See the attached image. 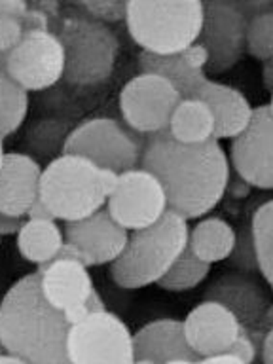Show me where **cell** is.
Returning <instances> with one entry per match:
<instances>
[{
    "label": "cell",
    "mask_w": 273,
    "mask_h": 364,
    "mask_svg": "<svg viewBox=\"0 0 273 364\" xmlns=\"http://www.w3.org/2000/svg\"><path fill=\"white\" fill-rule=\"evenodd\" d=\"M141 167L164 184L169 210L186 220L209 215L224 198L232 176L220 141L182 144L169 131L146 136Z\"/></svg>",
    "instance_id": "1"
},
{
    "label": "cell",
    "mask_w": 273,
    "mask_h": 364,
    "mask_svg": "<svg viewBox=\"0 0 273 364\" xmlns=\"http://www.w3.org/2000/svg\"><path fill=\"white\" fill-rule=\"evenodd\" d=\"M67 315L46 300L38 272L11 284L0 301V343L27 364H70Z\"/></svg>",
    "instance_id": "2"
},
{
    "label": "cell",
    "mask_w": 273,
    "mask_h": 364,
    "mask_svg": "<svg viewBox=\"0 0 273 364\" xmlns=\"http://www.w3.org/2000/svg\"><path fill=\"white\" fill-rule=\"evenodd\" d=\"M188 235L186 218L167 209L156 224L129 233L124 252L110 264V277L125 290L158 284L188 249Z\"/></svg>",
    "instance_id": "3"
},
{
    "label": "cell",
    "mask_w": 273,
    "mask_h": 364,
    "mask_svg": "<svg viewBox=\"0 0 273 364\" xmlns=\"http://www.w3.org/2000/svg\"><path fill=\"white\" fill-rule=\"evenodd\" d=\"M116 181V173L97 167L90 159L61 154L42 171L40 199L55 220L76 222L107 207Z\"/></svg>",
    "instance_id": "4"
},
{
    "label": "cell",
    "mask_w": 273,
    "mask_h": 364,
    "mask_svg": "<svg viewBox=\"0 0 273 364\" xmlns=\"http://www.w3.org/2000/svg\"><path fill=\"white\" fill-rule=\"evenodd\" d=\"M125 25L142 51L154 55H175L199 40L203 27V2L131 0L127 2Z\"/></svg>",
    "instance_id": "5"
},
{
    "label": "cell",
    "mask_w": 273,
    "mask_h": 364,
    "mask_svg": "<svg viewBox=\"0 0 273 364\" xmlns=\"http://www.w3.org/2000/svg\"><path fill=\"white\" fill-rule=\"evenodd\" d=\"M65 48V80L74 85L107 82L118 57V38L108 25L90 16H67L59 25Z\"/></svg>",
    "instance_id": "6"
},
{
    "label": "cell",
    "mask_w": 273,
    "mask_h": 364,
    "mask_svg": "<svg viewBox=\"0 0 273 364\" xmlns=\"http://www.w3.org/2000/svg\"><path fill=\"white\" fill-rule=\"evenodd\" d=\"M142 135L114 118H91L76 125L63 144V154L90 159L101 169L116 175L141 167Z\"/></svg>",
    "instance_id": "7"
},
{
    "label": "cell",
    "mask_w": 273,
    "mask_h": 364,
    "mask_svg": "<svg viewBox=\"0 0 273 364\" xmlns=\"http://www.w3.org/2000/svg\"><path fill=\"white\" fill-rule=\"evenodd\" d=\"M67 355L70 364H135L133 334L108 309L91 313L68 330Z\"/></svg>",
    "instance_id": "8"
},
{
    "label": "cell",
    "mask_w": 273,
    "mask_h": 364,
    "mask_svg": "<svg viewBox=\"0 0 273 364\" xmlns=\"http://www.w3.org/2000/svg\"><path fill=\"white\" fill-rule=\"evenodd\" d=\"M182 101L181 93L161 76L141 73L119 93L125 125L139 135H158L169 129L171 116Z\"/></svg>",
    "instance_id": "9"
},
{
    "label": "cell",
    "mask_w": 273,
    "mask_h": 364,
    "mask_svg": "<svg viewBox=\"0 0 273 364\" xmlns=\"http://www.w3.org/2000/svg\"><path fill=\"white\" fill-rule=\"evenodd\" d=\"M167 209L169 207L164 184L142 167L119 173L107 201L110 216L131 232L156 224Z\"/></svg>",
    "instance_id": "10"
},
{
    "label": "cell",
    "mask_w": 273,
    "mask_h": 364,
    "mask_svg": "<svg viewBox=\"0 0 273 364\" xmlns=\"http://www.w3.org/2000/svg\"><path fill=\"white\" fill-rule=\"evenodd\" d=\"M6 73L27 91H42L65 78V48L51 31H25L16 50L6 57Z\"/></svg>",
    "instance_id": "11"
},
{
    "label": "cell",
    "mask_w": 273,
    "mask_h": 364,
    "mask_svg": "<svg viewBox=\"0 0 273 364\" xmlns=\"http://www.w3.org/2000/svg\"><path fill=\"white\" fill-rule=\"evenodd\" d=\"M40 289L51 306L63 311L70 324L91 313L107 311L87 267L80 262L53 260L38 267Z\"/></svg>",
    "instance_id": "12"
},
{
    "label": "cell",
    "mask_w": 273,
    "mask_h": 364,
    "mask_svg": "<svg viewBox=\"0 0 273 364\" xmlns=\"http://www.w3.org/2000/svg\"><path fill=\"white\" fill-rule=\"evenodd\" d=\"M247 25L237 2H203V27L199 40L209 51L210 74L228 73L247 53Z\"/></svg>",
    "instance_id": "13"
},
{
    "label": "cell",
    "mask_w": 273,
    "mask_h": 364,
    "mask_svg": "<svg viewBox=\"0 0 273 364\" xmlns=\"http://www.w3.org/2000/svg\"><path fill=\"white\" fill-rule=\"evenodd\" d=\"M228 158L249 186L273 190V116L267 105L255 108L249 127L232 141Z\"/></svg>",
    "instance_id": "14"
},
{
    "label": "cell",
    "mask_w": 273,
    "mask_h": 364,
    "mask_svg": "<svg viewBox=\"0 0 273 364\" xmlns=\"http://www.w3.org/2000/svg\"><path fill=\"white\" fill-rule=\"evenodd\" d=\"M182 326L188 346L198 358L226 355L243 330V324L228 307L213 300H203L193 307Z\"/></svg>",
    "instance_id": "15"
},
{
    "label": "cell",
    "mask_w": 273,
    "mask_h": 364,
    "mask_svg": "<svg viewBox=\"0 0 273 364\" xmlns=\"http://www.w3.org/2000/svg\"><path fill=\"white\" fill-rule=\"evenodd\" d=\"M65 241L78 247L90 260V266L112 264L124 252L129 232L114 220L107 207L95 215L76 222H65Z\"/></svg>",
    "instance_id": "16"
},
{
    "label": "cell",
    "mask_w": 273,
    "mask_h": 364,
    "mask_svg": "<svg viewBox=\"0 0 273 364\" xmlns=\"http://www.w3.org/2000/svg\"><path fill=\"white\" fill-rule=\"evenodd\" d=\"M203 300H213L228 307L245 328H256L272 306V298L264 284L250 273H224L209 284Z\"/></svg>",
    "instance_id": "17"
},
{
    "label": "cell",
    "mask_w": 273,
    "mask_h": 364,
    "mask_svg": "<svg viewBox=\"0 0 273 364\" xmlns=\"http://www.w3.org/2000/svg\"><path fill=\"white\" fill-rule=\"evenodd\" d=\"M42 167L21 152H6L0 167V213L25 218L31 205L40 198Z\"/></svg>",
    "instance_id": "18"
},
{
    "label": "cell",
    "mask_w": 273,
    "mask_h": 364,
    "mask_svg": "<svg viewBox=\"0 0 273 364\" xmlns=\"http://www.w3.org/2000/svg\"><path fill=\"white\" fill-rule=\"evenodd\" d=\"M135 363L167 364L173 360H196L198 355L188 346L182 321L158 318L133 334Z\"/></svg>",
    "instance_id": "19"
},
{
    "label": "cell",
    "mask_w": 273,
    "mask_h": 364,
    "mask_svg": "<svg viewBox=\"0 0 273 364\" xmlns=\"http://www.w3.org/2000/svg\"><path fill=\"white\" fill-rule=\"evenodd\" d=\"M196 99H201L215 116L216 141L237 139L249 127L255 114V108L250 107L249 99L241 91L210 78L198 91Z\"/></svg>",
    "instance_id": "20"
},
{
    "label": "cell",
    "mask_w": 273,
    "mask_h": 364,
    "mask_svg": "<svg viewBox=\"0 0 273 364\" xmlns=\"http://www.w3.org/2000/svg\"><path fill=\"white\" fill-rule=\"evenodd\" d=\"M237 232L228 220L220 216H207L190 230L188 235V249L193 256L205 264H218L228 260L235 247Z\"/></svg>",
    "instance_id": "21"
},
{
    "label": "cell",
    "mask_w": 273,
    "mask_h": 364,
    "mask_svg": "<svg viewBox=\"0 0 273 364\" xmlns=\"http://www.w3.org/2000/svg\"><path fill=\"white\" fill-rule=\"evenodd\" d=\"M139 67H141V73L156 74V76H161V78L167 80L181 93L182 99H196L198 91L209 80L207 73L190 67L182 59L181 53L154 55V53L141 51L139 53Z\"/></svg>",
    "instance_id": "22"
},
{
    "label": "cell",
    "mask_w": 273,
    "mask_h": 364,
    "mask_svg": "<svg viewBox=\"0 0 273 364\" xmlns=\"http://www.w3.org/2000/svg\"><path fill=\"white\" fill-rule=\"evenodd\" d=\"M65 245V233L55 220H25L17 233V249L31 264L46 266L57 258Z\"/></svg>",
    "instance_id": "23"
},
{
    "label": "cell",
    "mask_w": 273,
    "mask_h": 364,
    "mask_svg": "<svg viewBox=\"0 0 273 364\" xmlns=\"http://www.w3.org/2000/svg\"><path fill=\"white\" fill-rule=\"evenodd\" d=\"M167 131L182 144H203L215 139V116L201 99H182Z\"/></svg>",
    "instance_id": "24"
},
{
    "label": "cell",
    "mask_w": 273,
    "mask_h": 364,
    "mask_svg": "<svg viewBox=\"0 0 273 364\" xmlns=\"http://www.w3.org/2000/svg\"><path fill=\"white\" fill-rule=\"evenodd\" d=\"M250 232L255 241L258 272L273 290V199L262 203L252 215Z\"/></svg>",
    "instance_id": "25"
},
{
    "label": "cell",
    "mask_w": 273,
    "mask_h": 364,
    "mask_svg": "<svg viewBox=\"0 0 273 364\" xmlns=\"http://www.w3.org/2000/svg\"><path fill=\"white\" fill-rule=\"evenodd\" d=\"M28 93L0 70V136L14 135L27 118Z\"/></svg>",
    "instance_id": "26"
},
{
    "label": "cell",
    "mask_w": 273,
    "mask_h": 364,
    "mask_svg": "<svg viewBox=\"0 0 273 364\" xmlns=\"http://www.w3.org/2000/svg\"><path fill=\"white\" fill-rule=\"evenodd\" d=\"M209 272V264L201 262L198 256L192 255V250L186 249L158 284L169 292H186V290L196 289L198 284L203 283Z\"/></svg>",
    "instance_id": "27"
},
{
    "label": "cell",
    "mask_w": 273,
    "mask_h": 364,
    "mask_svg": "<svg viewBox=\"0 0 273 364\" xmlns=\"http://www.w3.org/2000/svg\"><path fill=\"white\" fill-rule=\"evenodd\" d=\"M247 53L264 63L273 59V8L249 19Z\"/></svg>",
    "instance_id": "28"
},
{
    "label": "cell",
    "mask_w": 273,
    "mask_h": 364,
    "mask_svg": "<svg viewBox=\"0 0 273 364\" xmlns=\"http://www.w3.org/2000/svg\"><path fill=\"white\" fill-rule=\"evenodd\" d=\"M228 260L232 262V266L239 267L245 273L258 272V262H256V250L255 241H252V232H250V224L241 228V232L237 233V239H235L232 256Z\"/></svg>",
    "instance_id": "29"
},
{
    "label": "cell",
    "mask_w": 273,
    "mask_h": 364,
    "mask_svg": "<svg viewBox=\"0 0 273 364\" xmlns=\"http://www.w3.org/2000/svg\"><path fill=\"white\" fill-rule=\"evenodd\" d=\"M80 8L85 11V16L97 19L101 23H114L125 19L127 14V2H102V0H84L80 2Z\"/></svg>",
    "instance_id": "30"
},
{
    "label": "cell",
    "mask_w": 273,
    "mask_h": 364,
    "mask_svg": "<svg viewBox=\"0 0 273 364\" xmlns=\"http://www.w3.org/2000/svg\"><path fill=\"white\" fill-rule=\"evenodd\" d=\"M262 349V340L258 336H255L250 332L249 328L241 330V334L235 341H233V346L230 347V351L228 355H233V357H237L239 360H243L245 364H255L256 357L260 355Z\"/></svg>",
    "instance_id": "31"
},
{
    "label": "cell",
    "mask_w": 273,
    "mask_h": 364,
    "mask_svg": "<svg viewBox=\"0 0 273 364\" xmlns=\"http://www.w3.org/2000/svg\"><path fill=\"white\" fill-rule=\"evenodd\" d=\"M23 36H25V27H23L21 19H16V17L0 19V53L2 55H10L19 46Z\"/></svg>",
    "instance_id": "32"
},
{
    "label": "cell",
    "mask_w": 273,
    "mask_h": 364,
    "mask_svg": "<svg viewBox=\"0 0 273 364\" xmlns=\"http://www.w3.org/2000/svg\"><path fill=\"white\" fill-rule=\"evenodd\" d=\"M181 55L196 70H203L205 73L207 67H209V51H207V48L201 42H193L192 46H188L186 50L181 51Z\"/></svg>",
    "instance_id": "33"
},
{
    "label": "cell",
    "mask_w": 273,
    "mask_h": 364,
    "mask_svg": "<svg viewBox=\"0 0 273 364\" xmlns=\"http://www.w3.org/2000/svg\"><path fill=\"white\" fill-rule=\"evenodd\" d=\"M28 10L27 2L23 0H0V19L2 17H16L23 19Z\"/></svg>",
    "instance_id": "34"
},
{
    "label": "cell",
    "mask_w": 273,
    "mask_h": 364,
    "mask_svg": "<svg viewBox=\"0 0 273 364\" xmlns=\"http://www.w3.org/2000/svg\"><path fill=\"white\" fill-rule=\"evenodd\" d=\"M25 224V218H17V216L2 215L0 213V235H16Z\"/></svg>",
    "instance_id": "35"
},
{
    "label": "cell",
    "mask_w": 273,
    "mask_h": 364,
    "mask_svg": "<svg viewBox=\"0 0 273 364\" xmlns=\"http://www.w3.org/2000/svg\"><path fill=\"white\" fill-rule=\"evenodd\" d=\"M27 220H55V216L48 209V205L42 201V199H36L33 205H31V209L27 210V216H25Z\"/></svg>",
    "instance_id": "36"
},
{
    "label": "cell",
    "mask_w": 273,
    "mask_h": 364,
    "mask_svg": "<svg viewBox=\"0 0 273 364\" xmlns=\"http://www.w3.org/2000/svg\"><path fill=\"white\" fill-rule=\"evenodd\" d=\"M260 358L262 364H273V328L266 332L264 340H262Z\"/></svg>",
    "instance_id": "37"
},
{
    "label": "cell",
    "mask_w": 273,
    "mask_h": 364,
    "mask_svg": "<svg viewBox=\"0 0 273 364\" xmlns=\"http://www.w3.org/2000/svg\"><path fill=\"white\" fill-rule=\"evenodd\" d=\"M198 364H245L243 360H239L237 357H233V355H216V357H209V358H199Z\"/></svg>",
    "instance_id": "38"
},
{
    "label": "cell",
    "mask_w": 273,
    "mask_h": 364,
    "mask_svg": "<svg viewBox=\"0 0 273 364\" xmlns=\"http://www.w3.org/2000/svg\"><path fill=\"white\" fill-rule=\"evenodd\" d=\"M272 328H273V304L267 307L266 315H264V318L260 321V324H258L256 328H250V330H255V332H258V334L264 338V336H266V332H269Z\"/></svg>",
    "instance_id": "39"
},
{
    "label": "cell",
    "mask_w": 273,
    "mask_h": 364,
    "mask_svg": "<svg viewBox=\"0 0 273 364\" xmlns=\"http://www.w3.org/2000/svg\"><path fill=\"white\" fill-rule=\"evenodd\" d=\"M262 80H264L266 90L273 91V59L264 63V68H262Z\"/></svg>",
    "instance_id": "40"
},
{
    "label": "cell",
    "mask_w": 273,
    "mask_h": 364,
    "mask_svg": "<svg viewBox=\"0 0 273 364\" xmlns=\"http://www.w3.org/2000/svg\"><path fill=\"white\" fill-rule=\"evenodd\" d=\"M0 364H27L21 358L14 357V355H8V353H0Z\"/></svg>",
    "instance_id": "41"
},
{
    "label": "cell",
    "mask_w": 273,
    "mask_h": 364,
    "mask_svg": "<svg viewBox=\"0 0 273 364\" xmlns=\"http://www.w3.org/2000/svg\"><path fill=\"white\" fill-rule=\"evenodd\" d=\"M4 142H2V136H0V167H2V161H4Z\"/></svg>",
    "instance_id": "42"
},
{
    "label": "cell",
    "mask_w": 273,
    "mask_h": 364,
    "mask_svg": "<svg viewBox=\"0 0 273 364\" xmlns=\"http://www.w3.org/2000/svg\"><path fill=\"white\" fill-rule=\"evenodd\" d=\"M198 363H196V360H173V363H167V364H198Z\"/></svg>",
    "instance_id": "43"
},
{
    "label": "cell",
    "mask_w": 273,
    "mask_h": 364,
    "mask_svg": "<svg viewBox=\"0 0 273 364\" xmlns=\"http://www.w3.org/2000/svg\"><path fill=\"white\" fill-rule=\"evenodd\" d=\"M0 70H6V55L0 53Z\"/></svg>",
    "instance_id": "44"
},
{
    "label": "cell",
    "mask_w": 273,
    "mask_h": 364,
    "mask_svg": "<svg viewBox=\"0 0 273 364\" xmlns=\"http://www.w3.org/2000/svg\"><path fill=\"white\" fill-rule=\"evenodd\" d=\"M267 108H269V114L273 116V91H272V99H269V102H267Z\"/></svg>",
    "instance_id": "45"
},
{
    "label": "cell",
    "mask_w": 273,
    "mask_h": 364,
    "mask_svg": "<svg viewBox=\"0 0 273 364\" xmlns=\"http://www.w3.org/2000/svg\"><path fill=\"white\" fill-rule=\"evenodd\" d=\"M0 353H4V349H2V343H0Z\"/></svg>",
    "instance_id": "46"
},
{
    "label": "cell",
    "mask_w": 273,
    "mask_h": 364,
    "mask_svg": "<svg viewBox=\"0 0 273 364\" xmlns=\"http://www.w3.org/2000/svg\"><path fill=\"white\" fill-rule=\"evenodd\" d=\"M136 364H150V363H136Z\"/></svg>",
    "instance_id": "47"
},
{
    "label": "cell",
    "mask_w": 273,
    "mask_h": 364,
    "mask_svg": "<svg viewBox=\"0 0 273 364\" xmlns=\"http://www.w3.org/2000/svg\"><path fill=\"white\" fill-rule=\"evenodd\" d=\"M0 239H2V235H0Z\"/></svg>",
    "instance_id": "48"
},
{
    "label": "cell",
    "mask_w": 273,
    "mask_h": 364,
    "mask_svg": "<svg viewBox=\"0 0 273 364\" xmlns=\"http://www.w3.org/2000/svg\"><path fill=\"white\" fill-rule=\"evenodd\" d=\"M135 364H136V363H135Z\"/></svg>",
    "instance_id": "49"
}]
</instances>
